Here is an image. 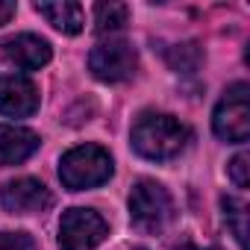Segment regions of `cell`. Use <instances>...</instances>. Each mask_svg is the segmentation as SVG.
<instances>
[{
  "mask_svg": "<svg viewBox=\"0 0 250 250\" xmlns=\"http://www.w3.org/2000/svg\"><path fill=\"white\" fill-rule=\"evenodd\" d=\"M191 133L186 124H180L174 115H159V112H145L133 124V147L153 162L174 159L186 150Z\"/></svg>",
  "mask_w": 250,
  "mask_h": 250,
  "instance_id": "6da1fadb",
  "label": "cell"
},
{
  "mask_svg": "<svg viewBox=\"0 0 250 250\" xmlns=\"http://www.w3.org/2000/svg\"><path fill=\"white\" fill-rule=\"evenodd\" d=\"M112 171H115L112 156L100 145H80V147L68 150L59 162V180L71 191L103 186L112 177Z\"/></svg>",
  "mask_w": 250,
  "mask_h": 250,
  "instance_id": "7a4b0ae2",
  "label": "cell"
},
{
  "mask_svg": "<svg viewBox=\"0 0 250 250\" xmlns=\"http://www.w3.org/2000/svg\"><path fill=\"white\" fill-rule=\"evenodd\" d=\"M212 130L218 139L241 145L250 139V85L235 83L227 88V94L218 100L212 115Z\"/></svg>",
  "mask_w": 250,
  "mask_h": 250,
  "instance_id": "3957f363",
  "label": "cell"
},
{
  "mask_svg": "<svg viewBox=\"0 0 250 250\" xmlns=\"http://www.w3.org/2000/svg\"><path fill=\"white\" fill-rule=\"evenodd\" d=\"M130 215L142 229H162L174 215V200L156 180H139L130 191Z\"/></svg>",
  "mask_w": 250,
  "mask_h": 250,
  "instance_id": "277c9868",
  "label": "cell"
},
{
  "mask_svg": "<svg viewBox=\"0 0 250 250\" xmlns=\"http://www.w3.org/2000/svg\"><path fill=\"white\" fill-rule=\"evenodd\" d=\"M109 235V224L94 209L74 206L59 221V250H94Z\"/></svg>",
  "mask_w": 250,
  "mask_h": 250,
  "instance_id": "5b68a950",
  "label": "cell"
},
{
  "mask_svg": "<svg viewBox=\"0 0 250 250\" xmlns=\"http://www.w3.org/2000/svg\"><path fill=\"white\" fill-rule=\"evenodd\" d=\"M136 65H139V56H136L133 44L124 39H106V42L94 44V50L88 53V68L100 83L130 80Z\"/></svg>",
  "mask_w": 250,
  "mask_h": 250,
  "instance_id": "8992f818",
  "label": "cell"
},
{
  "mask_svg": "<svg viewBox=\"0 0 250 250\" xmlns=\"http://www.w3.org/2000/svg\"><path fill=\"white\" fill-rule=\"evenodd\" d=\"M53 194L42 180L33 177H21V180H9L0 188V206L12 215H33V212H44L50 209Z\"/></svg>",
  "mask_w": 250,
  "mask_h": 250,
  "instance_id": "52a82bcc",
  "label": "cell"
},
{
  "mask_svg": "<svg viewBox=\"0 0 250 250\" xmlns=\"http://www.w3.org/2000/svg\"><path fill=\"white\" fill-rule=\"evenodd\" d=\"M0 53L6 56L9 65L21 68V71H39L50 62L53 50L47 44V39L42 36H33V33H21V36H12L0 44Z\"/></svg>",
  "mask_w": 250,
  "mask_h": 250,
  "instance_id": "ba28073f",
  "label": "cell"
},
{
  "mask_svg": "<svg viewBox=\"0 0 250 250\" xmlns=\"http://www.w3.org/2000/svg\"><path fill=\"white\" fill-rule=\"evenodd\" d=\"M39 109V88L24 74L0 77V112L9 118H30Z\"/></svg>",
  "mask_w": 250,
  "mask_h": 250,
  "instance_id": "9c48e42d",
  "label": "cell"
},
{
  "mask_svg": "<svg viewBox=\"0 0 250 250\" xmlns=\"http://www.w3.org/2000/svg\"><path fill=\"white\" fill-rule=\"evenodd\" d=\"M42 139L27 130V127H15V124H0V165H18L24 159H30L39 150Z\"/></svg>",
  "mask_w": 250,
  "mask_h": 250,
  "instance_id": "30bf717a",
  "label": "cell"
},
{
  "mask_svg": "<svg viewBox=\"0 0 250 250\" xmlns=\"http://www.w3.org/2000/svg\"><path fill=\"white\" fill-rule=\"evenodd\" d=\"M36 12L42 18H47V24H53L59 33H68V36L80 33L85 24L83 6L71 3V0H62V3H36Z\"/></svg>",
  "mask_w": 250,
  "mask_h": 250,
  "instance_id": "8fae6325",
  "label": "cell"
},
{
  "mask_svg": "<svg viewBox=\"0 0 250 250\" xmlns=\"http://www.w3.org/2000/svg\"><path fill=\"white\" fill-rule=\"evenodd\" d=\"M130 21V9L124 3H97L94 6V27L97 33H118L124 24Z\"/></svg>",
  "mask_w": 250,
  "mask_h": 250,
  "instance_id": "7c38bea8",
  "label": "cell"
},
{
  "mask_svg": "<svg viewBox=\"0 0 250 250\" xmlns=\"http://www.w3.org/2000/svg\"><path fill=\"white\" fill-rule=\"evenodd\" d=\"M221 206H224V218H227V224H229L238 247L247 250V203L238 200V197H224Z\"/></svg>",
  "mask_w": 250,
  "mask_h": 250,
  "instance_id": "4fadbf2b",
  "label": "cell"
},
{
  "mask_svg": "<svg viewBox=\"0 0 250 250\" xmlns=\"http://www.w3.org/2000/svg\"><path fill=\"white\" fill-rule=\"evenodd\" d=\"M203 62V50L194 44V42H186V44H177L168 50V65L180 74H194Z\"/></svg>",
  "mask_w": 250,
  "mask_h": 250,
  "instance_id": "5bb4252c",
  "label": "cell"
},
{
  "mask_svg": "<svg viewBox=\"0 0 250 250\" xmlns=\"http://www.w3.org/2000/svg\"><path fill=\"white\" fill-rule=\"evenodd\" d=\"M0 250H36V241L27 232H0Z\"/></svg>",
  "mask_w": 250,
  "mask_h": 250,
  "instance_id": "9a60e30c",
  "label": "cell"
},
{
  "mask_svg": "<svg viewBox=\"0 0 250 250\" xmlns=\"http://www.w3.org/2000/svg\"><path fill=\"white\" fill-rule=\"evenodd\" d=\"M247 168H250V156L247 153H238V156H232V162H229V177H232V183L238 186V188H247Z\"/></svg>",
  "mask_w": 250,
  "mask_h": 250,
  "instance_id": "2e32d148",
  "label": "cell"
},
{
  "mask_svg": "<svg viewBox=\"0 0 250 250\" xmlns=\"http://www.w3.org/2000/svg\"><path fill=\"white\" fill-rule=\"evenodd\" d=\"M12 15H15V3H9V0H0V27L9 24Z\"/></svg>",
  "mask_w": 250,
  "mask_h": 250,
  "instance_id": "e0dca14e",
  "label": "cell"
},
{
  "mask_svg": "<svg viewBox=\"0 0 250 250\" xmlns=\"http://www.w3.org/2000/svg\"><path fill=\"white\" fill-rule=\"evenodd\" d=\"M174 250H218V247H197V244H180V247H174Z\"/></svg>",
  "mask_w": 250,
  "mask_h": 250,
  "instance_id": "ac0fdd59",
  "label": "cell"
},
{
  "mask_svg": "<svg viewBox=\"0 0 250 250\" xmlns=\"http://www.w3.org/2000/svg\"><path fill=\"white\" fill-rule=\"evenodd\" d=\"M136 250H145V247H136Z\"/></svg>",
  "mask_w": 250,
  "mask_h": 250,
  "instance_id": "d6986e66",
  "label": "cell"
}]
</instances>
